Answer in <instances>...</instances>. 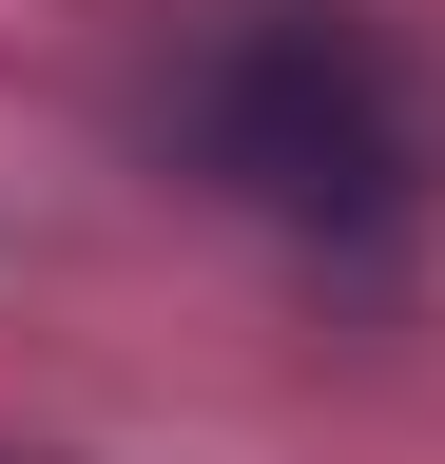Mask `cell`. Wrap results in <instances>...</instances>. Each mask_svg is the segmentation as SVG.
<instances>
[{"label":"cell","mask_w":445,"mask_h":464,"mask_svg":"<svg viewBox=\"0 0 445 464\" xmlns=\"http://www.w3.org/2000/svg\"><path fill=\"white\" fill-rule=\"evenodd\" d=\"M155 155L271 232H407L426 213V78L349 0H213L155 58Z\"/></svg>","instance_id":"1"}]
</instances>
